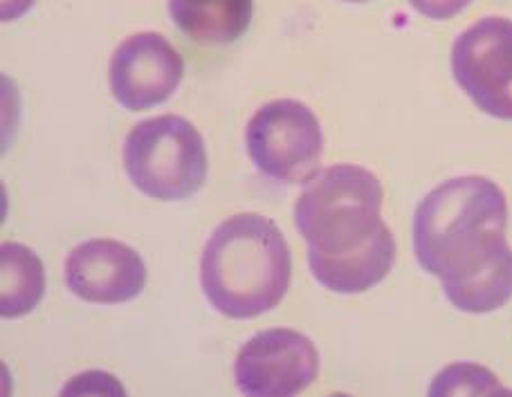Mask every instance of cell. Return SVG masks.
Here are the masks:
<instances>
[{"label":"cell","mask_w":512,"mask_h":397,"mask_svg":"<svg viewBox=\"0 0 512 397\" xmlns=\"http://www.w3.org/2000/svg\"><path fill=\"white\" fill-rule=\"evenodd\" d=\"M508 202L481 175L438 184L414 216V254L443 285L447 301L468 315H486L512 299Z\"/></svg>","instance_id":"cell-1"},{"label":"cell","mask_w":512,"mask_h":397,"mask_svg":"<svg viewBox=\"0 0 512 397\" xmlns=\"http://www.w3.org/2000/svg\"><path fill=\"white\" fill-rule=\"evenodd\" d=\"M290 281V247L274 220L261 214L227 218L209 236L200 258L205 297L230 319H254L274 310Z\"/></svg>","instance_id":"cell-2"},{"label":"cell","mask_w":512,"mask_h":397,"mask_svg":"<svg viewBox=\"0 0 512 397\" xmlns=\"http://www.w3.org/2000/svg\"><path fill=\"white\" fill-rule=\"evenodd\" d=\"M384 191L371 171L355 164L328 166L295 205V225L310 252L342 256L360 249L382 225Z\"/></svg>","instance_id":"cell-3"},{"label":"cell","mask_w":512,"mask_h":397,"mask_svg":"<svg viewBox=\"0 0 512 397\" xmlns=\"http://www.w3.org/2000/svg\"><path fill=\"white\" fill-rule=\"evenodd\" d=\"M122 160L135 187L162 202L194 196L207 178L203 135L180 115H160L133 126Z\"/></svg>","instance_id":"cell-4"},{"label":"cell","mask_w":512,"mask_h":397,"mask_svg":"<svg viewBox=\"0 0 512 397\" xmlns=\"http://www.w3.org/2000/svg\"><path fill=\"white\" fill-rule=\"evenodd\" d=\"M245 146L263 175L283 184H301L317 175L324 135L319 119L306 104L274 99L250 117Z\"/></svg>","instance_id":"cell-5"},{"label":"cell","mask_w":512,"mask_h":397,"mask_svg":"<svg viewBox=\"0 0 512 397\" xmlns=\"http://www.w3.org/2000/svg\"><path fill=\"white\" fill-rule=\"evenodd\" d=\"M452 72L483 113L512 122V21L481 18L452 45Z\"/></svg>","instance_id":"cell-6"},{"label":"cell","mask_w":512,"mask_h":397,"mask_svg":"<svg viewBox=\"0 0 512 397\" xmlns=\"http://www.w3.org/2000/svg\"><path fill=\"white\" fill-rule=\"evenodd\" d=\"M319 353L313 341L290 328L256 332L234 362L236 389L254 397H290L317 380Z\"/></svg>","instance_id":"cell-7"},{"label":"cell","mask_w":512,"mask_h":397,"mask_svg":"<svg viewBox=\"0 0 512 397\" xmlns=\"http://www.w3.org/2000/svg\"><path fill=\"white\" fill-rule=\"evenodd\" d=\"M185 61L160 32L128 36L113 52L111 90L117 104L133 113L160 106L178 90Z\"/></svg>","instance_id":"cell-8"},{"label":"cell","mask_w":512,"mask_h":397,"mask_svg":"<svg viewBox=\"0 0 512 397\" xmlns=\"http://www.w3.org/2000/svg\"><path fill=\"white\" fill-rule=\"evenodd\" d=\"M149 272L142 256L120 240L97 238L77 245L66 258L68 290L88 303L115 306L144 290Z\"/></svg>","instance_id":"cell-9"},{"label":"cell","mask_w":512,"mask_h":397,"mask_svg":"<svg viewBox=\"0 0 512 397\" xmlns=\"http://www.w3.org/2000/svg\"><path fill=\"white\" fill-rule=\"evenodd\" d=\"M396 261V240L387 225L373 234L355 252L342 256H324L308 249L310 274L319 285L335 294H360L387 279Z\"/></svg>","instance_id":"cell-10"},{"label":"cell","mask_w":512,"mask_h":397,"mask_svg":"<svg viewBox=\"0 0 512 397\" xmlns=\"http://www.w3.org/2000/svg\"><path fill=\"white\" fill-rule=\"evenodd\" d=\"M171 21L200 45H230L250 30L254 0H169Z\"/></svg>","instance_id":"cell-11"},{"label":"cell","mask_w":512,"mask_h":397,"mask_svg":"<svg viewBox=\"0 0 512 397\" xmlns=\"http://www.w3.org/2000/svg\"><path fill=\"white\" fill-rule=\"evenodd\" d=\"M45 292L41 258L30 247L5 243L0 247V315L23 317L39 306Z\"/></svg>","instance_id":"cell-12"},{"label":"cell","mask_w":512,"mask_h":397,"mask_svg":"<svg viewBox=\"0 0 512 397\" xmlns=\"http://www.w3.org/2000/svg\"><path fill=\"white\" fill-rule=\"evenodd\" d=\"M472 0H409V5L432 21H450L470 7Z\"/></svg>","instance_id":"cell-13"},{"label":"cell","mask_w":512,"mask_h":397,"mask_svg":"<svg viewBox=\"0 0 512 397\" xmlns=\"http://www.w3.org/2000/svg\"><path fill=\"white\" fill-rule=\"evenodd\" d=\"M32 5L34 0H3V21H14V18L23 16Z\"/></svg>","instance_id":"cell-14"},{"label":"cell","mask_w":512,"mask_h":397,"mask_svg":"<svg viewBox=\"0 0 512 397\" xmlns=\"http://www.w3.org/2000/svg\"><path fill=\"white\" fill-rule=\"evenodd\" d=\"M344 3H369V0H344Z\"/></svg>","instance_id":"cell-15"}]
</instances>
